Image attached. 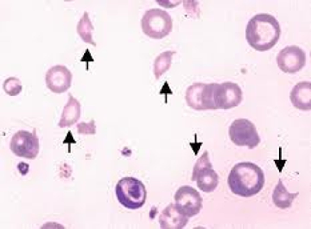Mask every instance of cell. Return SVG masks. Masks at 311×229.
I'll return each instance as SVG.
<instances>
[{"label":"cell","mask_w":311,"mask_h":229,"mask_svg":"<svg viewBox=\"0 0 311 229\" xmlns=\"http://www.w3.org/2000/svg\"><path fill=\"white\" fill-rule=\"evenodd\" d=\"M186 99L189 106L197 110L227 109L241 103L242 92L238 84L231 82L196 83L187 88Z\"/></svg>","instance_id":"cell-1"},{"label":"cell","mask_w":311,"mask_h":229,"mask_svg":"<svg viewBox=\"0 0 311 229\" xmlns=\"http://www.w3.org/2000/svg\"><path fill=\"white\" fill-rule=\"evenodd\" d=\"M281 29L277 19L271 15H256L248 22L246 31L247 41L252 47L260 51L273 47L279 38Z\"/></svg>","instance_id":"cell-2"},{"label":"cell","mask_w":311,"mask_h":229,"mask_svg":"<svg viewBox=\"0 0 311 229\" xmlns=\"http://www.w3.org/2000/svg\"><path fill=\"white\" fill-rule=\"evenodd\" d=\"M264 178L262 170L250 162L235 164L231 170L228 183L231 192L244 197H248L258 193L263 187Z\"/></svg>","instance_id":"cell-3"},{"label":"cell","mask_w":311,"mask_h":229,"mask_svg":"<svg viewBox=\"0 0 311 229\" xmlns=\"http://www.w3.org/2000/svg\"><path fill=\"white\" fill-rule=\"evenodd\" d=\"M118 199L124 206L132 209L142 207L146 199V192L143 184L135 178H124L118 183L116 188Z\"/></svg>","instance_id":"cell-4"},{"label":"cell","mask_w":311,"mask_h":229,"mask_svg":"<svg viewBox=\"0 0 311 229\" xmlns=\"http://www.w3.org/2000/svg\"><path fill=\"white\" fill-rule=\"evenodd\" d=\"M144 33L149 37L160 39L172 31V22L168 12L160 9L147 11L141 20Z\"/></svg>","instance_id":"cell-5"},{"label":"cell","mask_w":311,"mask_h":229,"mask_svg":"<svg viewBox=\"0 0 311 229\" xmlns=\"http://www.w3.org/2000/svg\"><path fill=\"white\" fill-rule=\"evenodd\" d=\"M191 180L196 181L198 187L203 192H213L217 187L219 177L212 168L207 151L197 160L193 167Z\"/></svg>","instance_id":"cell-6"},{"label":"cell","mask_w":311,"mask_h":229,"mask_svg":"<svg viewBox=\"0 0 311 229\" xmlns=\"http://www.w3.org/2000/svg\"><path fill=\"white\" fill-rule=\"evenodd\" d=\"M229 134L232 141L240 146H246L249 149L256 147L260 138L254 125L245 118L235 120L231 125Z\"/></svg>","instance_id":"cell-7"},{"label":"cell","mask_w":311,"mask_h":229,"mask_svg":"<svg viewBox=\"0 0 311 229\" xmlns=\"http://www.w3.org/2000/svg\"><path fill=\"white\" fill-rule=\"evenodd\" d=\"M174 199L178 211L188 218L198 214L202 207L203 199L200 194L189 186L179 188L175 193Z\"/></svg>","instance_id":"cell-8"},{"label":"cell","mask_w":311,"mask_h":229,"mask_svg":"<svg viewBox=\"0 0 311 229\" xmlns=\"http://www.w3.org/2000/svg\"><path fill=\"white\" fill-rule=\"evenodd\" d=\"M276 61L278 67L283 72L294 73L300 70L305 65L306 54L298 46H287L279 52Z\"/></svg>","instance_id":"cell-9"},{"label":"cell","mask_w":311,"mask_h":229,"mask_svg":"<svg viewBox=\"0 0 311 229\" xmlns=\"http://www.w3.org/2000/svg\"><path fill=\"white\" fill-rule=\"evenodd\" d=\"M10 147L12 151L18 156L34 158L38 152V139L34 134L24 131H20L13 137Z\"/></svg>","instance_id":"cell-10"},{"label":"cell","mask_w":311,"mask_h":229,"mask_svg":"<svg viewBox=\"0 0 311 229\" xmlns=\"http://www.w3.org/2000/svg\"><path fill=\"white\" fill-rule=\"evenodd\" d=\"M72 74L64 66L57 65L50 68L45 75V82L48 88L55 93L60 94L66 91L71 86Z\"/></svg>","instance_id":"cell-11"},{"label":"cell","mask_w":311,"mask_h":229,"mask_svg":"<svg viewBox=\"0 0 311 229\" xmlns=\"http://www.w3.org/2000/svg\"><path fill=\"white\" fill-rule=\"evenodd\" d=\"M290 99L293 106L303 111L311 109V83L302 81L298 83L290 93Z\"/></svg>","instance_id":"cell-12"},{"label":"cell","mask_w":311,"mask_h":229,"mask_svg":"<svg viewBox=\"0 0 311 229\" xmlns=\"http://www.w3.org/2000/svg\"><path fill=\"white\" fill-rule=\"evenodd\" d=\"M188 218L178 211L175 204H171L162 211L159 221L161 228L181 229L187 224Z\"/></svg>","instance_id":"cell-13"},{"label":"cell","mask_w":311,"mask_h":229,"mask_svg":"<svg viewBox=\"0 0 311 229\" xmlns=\"http://www.w3.org/2000/svg\"><path fill=\"white\" fill-rule=\"evenodd\" d=\"M67 102L64 107L60 123H67L77 120L80 117L81 105L70 93Z\"/></svg>","instance_id":"cell-14"},{"label":"cell","mask_w":311,"mask_h":229,"mask_svg":"<svg viewBox=\"0 0 311 229\" xmlns=\"http://www.w3.org/2000/svg\"><path fill=\"white\" fill-rule=\"evenodd\" d=\"M174 52L170 51L165 52L157 58L155 63V74L157 77L160 76L169 68L171 64V57Z\"/></svg>","instance_id":"cell-15"},{"label":"cell","mask_w":311,"mask_h":229,"mask_svg":"<svg viewBox=\"0 0 311 229\" xmlns=\"http://www.w3.org/2000/svg\"><path fill=\"white\" fill-rule=\"evenodd\" d=\"M3 88L6 94L11 96H14L18 95L21 92L22 86L18 78L10 77L4 81Z\"/></svg>","instance_id":"cell-16"}]
</instances>
